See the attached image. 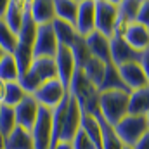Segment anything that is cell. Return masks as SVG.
<instances>
[{
    "label": "cell",
    "instance_id": "1",
    "mask_svg": "<svg viewBox=\"0 0 149 149\" xmlns=\"http://www.w3.org/2000/svg\"><path fill=\"white\" fill-rule=\"evenodd\" d=\"M68 94L80 104L81 111L92 116H101V108H99V99L101 92L99 88L85 76L81 70H74L73 78L68 87Z\"/></svg>",
    "mask_w": 149,
    "mask_h": 149
},
{
    "label": "cell",
    "instance_id": "2",
    "mask_svg": "<svg viewBox=\"0 0 149 149\" xmlns=\"http://www.w3.org/2000/svg\"><path fill=\"white\" fill-rule=\"evenodd\" d=\"M128 99H130V92H123V90L101 92V99H99L101 114L109 125L114 127L128 114Z\"/></svg>",
    "mask_w": 149,
    "mask_h": 149
},
{
    "label": "cell",
    "instance_id": "3",
    "mask_svg": "<svg viewBox=\"0 0 149 149\" xmlns=\"http://www.w3.org/2000/svg\"><path fill=\"white\" fill-rule=\"evenodd\" d=\"M148 130L149 125L146 116H139V114H127L121 121L114 125L116 135L127 148H134Z\"/></svg>",
    "mask_w": 149,
    "mask_h": 149
},
{
    "label": "cell",
    "instance_id": "4",
    "mask_svg": "<svg viewBox=\"0 0 149 149\" xmlns=\"http://www.w3.org/2000/svg\"><path fill=\"white\" fill-rule=\"evenodd\" d=\"M120 14V2L95 0V31L111 38Z\"/></svg>",
    "mask_w": 149,
    "mask_h": 149
},
{
    "label": "cell",
    "instance_id": "5",
    "mask_svg": "<svg viewBox=\"0 0 149 149\" xmlns=\"http://www.w3.org/2000/svg\"><path fill=\"white\" fill-rule=\"evenodd\" d=\"M66 95H68V88L59 81V78L42 83L40 88L33 94L35 101H37L42 108H47V109L57 108L66 99Z\"/></svg>",
    "mask_w": 149,
    "mask_h": 149
},
{
    "label": "cell",
    "instance_id": "6",
    "mask_svg": "<svg viewBox=\"0 0 149 149\" xmlns=\"http://www.w3.org/2000/svg\"><path fill=\"white\" fill-rule=\"evenodd\" d=\"M31 137L35 149H52V109L40 106L38 118L31 128Z\"/></svg>",
    "mask_w": 149,
    "mask_h": 149
},
{
    "label": "cell",
    "instance_id": "7",
    "mask_svg": "<svg viewBox=\"0 0 149 149\" xmlns=\"http://www.w3.org/2000/svg\"><path fill=\"white\" fill-rule=\"evenodd\" d=\"M57 49H59V42L56 38L52 24L38 26L37 40H35V45H33L35 59H38V57H50V59H54Z\"/></svg>",
    "mask_w": 149,
    "mask_h": 149
},
{
    "label": "cell",
    "instance_id": "8",
    "mask_svg": "<svg viewBox=\"0 0 149 149\" xmlns=\"http://www.w3.org/2000/svg\"><path fill=\"white\" fill-rule=\"evenodd\" d=\"M109 49H111V63L120 68L127 63H139L141 52L132 49L123 37H111L109 38Z\"/></svg>",
    "mask_w": 149,
    "mask_h": 149
},
{
    "label": "cell",
    "instance_id": "9",
    "mask_svg": "<svg viewBox=\"0 0 149 149\" xmlns=\"http://www.w3.org/2000/svg\"><path fill=\"white\" fill-rule=\"evenodd\" d=\"M38 111H40V104L35 101L33 95H26L16 108H14V113H16V123L17 127L31 132L35 121L38 118Z\"/></svg>",
    "mask_w": 149,
    "mask_h": 149
},
{
    "label": "cell",
    "instance_id": "10",
    "mask_svg": "<svg viewBox=\"0 0 149 149\" xmlns=\"http://www.w3.org/2000/svg\"><path fill=\"white\" fill-rule=\"evenodd\" d=\"M54 61H56L59 81L68 88V87H70V81H71V78H73L74 70H76V64H74V57H73L71 49L66 47V45H59Z\"/></svg>",
    "mask_w": 149,
    "mask_h": 149
},
{
    "label": "cell",
    "instance_id": "11",
    "mask_svg": "<svg viewBox=\"0 0 149 149\" xmlns=\"http://www.w3.org/2000/svg\"><path fill=\"white\" fill-rule=\"evenodd\" d=\"M78 35L87 38L95 31V0H81L76 19Z\"/></svg>",
    "mask_w": 149,
    "mask_h": 149
},
{
    "label": "cell",
    "instance_id": "12",
    "mask_svg": "<svg viewBox=\"0 0 149 149\" xmlns=\"http://www.w3.org/2000/svg\"><path fill=\"white\" fill-rule=\"evenodd\" d=\"M118 70H120V74H121V78H123V81H125V85L128 87L130 92L149 87L148 76H146L142 66L139 63H127V64L120 66Z\"/></svg>",
    "mask_w": 149,
    "mask_h": 149
},
{
    "label": "cell",
    "instance_id": "13",
    "mask_svg": "<svg viewBox=\"0 0 149 149\" xmlns=\"http://www.w3.org/2000/svg\"><path fill=\"white\" fill-rule=\"evenodd\" d=\"M81 108L80 104L70 95L68 101V111H66V120H64V127H63V134H61V141L64 142H71L74 135L78 134L80 127H81Z\"/></svg>",
    "mask_w": 149,
    "mask_h": 149
},
{
    "label": "cell",
    "instance_id": "14",
    "mask_svg": "<svg viewBox=\"0 0 149 149\" xmlns=\"http://www.w3.org/2000/svg\"><path fill=\"white\" fill-rule=\"evenodd\" d=\"M28 9L38 26L52 24L56 21L54 0H28Z\"/></svg>",
    "mask_w": 149,
    "mask_h": 149
},
{
    "label": "cell",
    "instance_id": "15",
    "mask_svg": "<svg viewBox=\"0 0 149 149\" xmlns=\"http://www.w3.org/2000/svg\"><path fill=\"white\" fill-rule=\"evenodd\" d=\"M87 42V49H88V54L99 61H102L104 64H109L111 63V49H109V38L94 31L92 35L85 38Z\"/></svg>",
    "mask_w": 149,
    "mask_h": 149
},
{
    "label": "cell",
    "instance_id": "16",
    "mask_svg": "<svg viewBox=\"0 0 149 149\" xmlns=\"http://www.w3.org/2000/svg\"><path fill=\"white\" fill-rule=\"evenodd\" d=\"M123 38L137 52H144L146 49H149V28L139 24V23H132Z\"/></svg>",
    "mask_w": 149,
    "mask_h": 149
},
{
    "label": "cell",
    "instance_id": "17",
    "mask_svg": "<svg viewBox=\"0 0 149 149\" xmlns=\"http://www.w3.org/2000/svg\"><path fill=\"white\" fill-rule=\"evenodd\" d=\"M24 12H26V0H9V9L5 14V24L17 35L24 19Z\"/></svg>",
    "mask_w": 149,
    "mask_h": 149
},
{
    "label": "cell",
    "instance_id": "18",
    "mask_svg": "<svg viewBox=\"0 0 149 149\" xmlns=\"http://www.w3.org/2000/svg\"><path fill=\"white\" fill-rule=\"evenodd\" d=\"M78 9L80 2L78 0H54V10H56V19L66 21L76 28V19H78Z\"/></svg>",
    "mask_w": 149,
    "mask_h": 149
},
{
    "label": "cell",
    "instance_id": "19",
    "mask_svg": "<svg viewBox=\"0 0 149 149\" xmlns=\"http://www.w3.org/2000/svg\"><path fill=\"white\" fill-rule=\"evenodd\" d=\"M109 90H123V92H130L128 87L125 85L121 74H120V70L109 63L106 64V73H104V80L99 87V92H109Z\"/></svg>",
    "mask_w": 149,
    "mask_h": 149
},
{
    "label": "cell",
    "instance_id": "20",
    "mask_svg": "<svg viewBox=\"0 0 149 149\" xmlns=\"http://www.w3.org/2000/svg\"><path fill=\"white\" fill-rule=\"evenodd\" d=\"M37 33H38V24L35 23V19L31 17V12L28 9V0H26V12H24V19H23L21 30L17 33V42L23 43V45L33 47L35 40H37Z\"/></svg>",
    "mask_w": 149,
    "mask_h": 149
},
{
    "label": "cell",
    "instance_id": "21",
    "mask_svg": "<svg viewBox=\"0 0 149 149\" xmlns=\"http://www.w3.org/2000/svg\"><path fill=\"white\" fill-rule=\"evenodd\" d=\"M30 71H33V73L37 74V78L42 81V83L57 78L56 61L50 59V57H38V59H35L33 64H31V70H30Z\"/></svg>",
    "mask_w": 149,
    "mask_h": 149
},
{
    "label": "cell",
    "instance_id": "22",
    "mask_svg": "<svg viewBox=\"0 0 149 149\" xmlns=\"http://www.w3.org/2000/svg\"><path fill=\"white\" fill-rule=\"evenodd\" d=\"M12 57L16 61V66H17V71H19V78L24 76L31 70V64L35 61V56H33V47L30 45H23V43H17L16 50L12 52Z\"/></svg>",
    "mask_w": 149,
    "mask_h": 149
},
{
    "label": "cell",
    "instance_id": "23",
    "mask_svg": "<svg viewBox=\"0 0 149 149\" xmlns=\"http://www.w3.org/2000/svg\"><path fill=\"white\" fill-rule=\"evenodd\" d=\"M80 128L87 134V137L94 142L95 148L102 149V132H101V123H99V120H97L95 116L83 113V114H81V127H80Z\"/></svg>",
    "mask_w": 149,
    "mask_h": 149
},
{
    "label": "cell",
    "instance_id": "24",
    "mask_svg": "<svg viewBox=\"0 0 149 149\" xmlns=\"http://www.w3.org/2000/svg\"><path fill=\"white\" fill-rule=\"evenodd\" d=\"M149 111V87L130 92V99H128V114H139V116H146Z\"/></svg>",
    "mask_w": 149,
    "mask_h": 149
},
{
    "label": "cell",
    "instance_id": "25",
    "mask_svg": "<svg viewBox=\"0 0 149 149\" xmlns=\"http://www.w3.org/2000/svg\"><path fill=\"white\" fill-rule=\"evenodd\" d=\"M5 149H35L31 132L16 127L14 132L5 139Z\"/></svg>",
    "mask_w": 149,
    "mask_h": 149
},
{
    "label": "cell",
    "instance_id": "26",
    "mask_svg": "<svg viewBox=\"0 0 149 149\" xmlns=\"http://www.w3.org/2000/svg\"><path fill=\"white\" fill-rule=\"evenodd\" d=\"M52 28H54V33L56 38L59 42V45H66V47H71L74 43V40L78 38V31L73 24L66 23V21H61V19H56L52 23Z\"/></svg>",
    "mask_w": 149,
    "mask_h": 149
},
{
    "label": "cell",
    "instance_id": "27",
    "mask_svg": "<svg viewBox=\"0 0 149 149\" xmlns=\"http://www.w3.org/2000/svg\"><path fill=\"white\" fill-rule=\"evenodd\" d=\"M81 71L85 73V76L99 88L101 87V83H102V80H104V73H106V64L102 63V61H99V59H95V57H88V61L83 64V68H81Z\"/></svg>",
    "mask_w": 149,
    "mask_h": 149
},
{
    "label": "cell",
    "instance_id": "28",
    "mask_svg": "<svg viewBox=\"0 0 149 149\" xmlns=\"http://www.w3.org/2000/svg\"><path fill=\"white\" fill-rule=\"evenodd\" d=\"M97 120L101 123V132H102V149H125V144L114 132V127L104 120L102 114L97 116Z\"/></svg>",
    "mask_w": 149,
    "mask_h": 149
},
{
    "label": "cell",
    "instance_id": "29",
    "mask_svg": "<svg viewBox=\"0 0 149 149\" xmlns=\"http://www.w3.org/2000/svg\"><path fill=\"white\" fill-rule=\"evenodd\" d=\"M0 80L5 83H12L19 80V71H17L12 54H5L3 59L0 61Z\"/></svg>",
    "mask_w": 149,
    "mask_h": 149
},
{
    "label": "cell",
    "instance_id": "30",
    "mask_svg": "<svg viewBox=\"0 0 149 149\" xmlns=\"http://www.w3.org/2000/svg\"><path fill=\"white\" fill-rule=\"evenodd\" d=\"M17 127L16 123V113H14V108H9V106H2L0 109V135L3 139H7L14 128Z\"/></svg>",
    "mask_w": 149,
    "mask_h": 149
},
{
    "label": "cell",
    "instance_id": "31",
    "mask_svg": "<svg viewBox=\"0 0 149 149\" xmlns=\"http://www.w3.org/2000/svg\"><path fill=\"white\" fill-rule=\"evenodd\" d=\"M17 43V35L5 24V21H0V49L5 54H12Z\"/></svg>",
    "mask_w": 149,
    "mask_h": 149
},
{
    "label": "cell",
    "instance_id": "32",
    "mask_svg": "<svg viewBox=\"0 0 149 149\" xmlns=\"http://www.w3.org/2000/svg\"><path fill=\"white\" fill-rule=\"evenodd\" d=\"M28 94L23 90V87L17 83V81H12V83H7V90H5V99H3V104L2 106H9V108H16Z\"/></svg>",
    "mask_w": 149,
    "mask_h": 149
},
{
    "label": "cell",
    "instance_id": "33",
    "mask_svg": "<svg viewBox=\"0 0 149 149\" xmlns=\"http://www.w3.org/2000/svg\"><path fill=\"white\" fill-rule=\"evenodd\" d=\"M70 49H71V52H73L76 70H81V68H83V64H85V63L88 61V57H90L88 49H87V42H85V38L78 35V38L74 40V43L70 47Z\"/></svg>",
    "mask_w": 149,
    "mask_h": 149
},
{
    "label": "cell",
    "instance_id": "34",
    "mask_svg": "<svg viewBox=\"0 0 149 149\" xmlns=\"http://www.w3.org/2000/svg\"><path fill=\"white\" fill-rule=\"evenodd\" d=\"M139 7H141V0H123L120 2V14L127 17L130 23H135Z\"/></svg>",
    "mask_w": 149,
    "mask_h": 149
},
{
    "label": "cell",
    "instance_id": "35",
    "mask_svg": "<svg viewBox=\"0 0 149 149\" xmlns=\"http://www.w3.org/2000/svg\"><path fill=\"white\" fill-rule=\"evenodd\" d=\"M17 83L23 87V90H24L28 95H33L38 88H40V85H42V81L37 78V74L33 73V71H28L24 76H21V78L17 80Z\"/></svg>",
    "mask_w": 149,
    "mask_h": 149
},
{
    "label": "cell",
    "instance_id": "36",
    "mask_svg": "<svg viewBox=\"0 0 149 149\" xmlns=\"http://www.w3.org/2000/svg\"><path fill=\"white\" fill-rule=\"evenodd\" d=\"M71 146H73V149H97L81 128L78 130V134L74 135V139L71 141Z\"/></svg>",
    "mask_w": 149,
    "mask_h": 149
},
{
    "label": "cell",
    "instance_id": "37",
    "mask_svg": "<svg viewBox=\"0 0 149 149\" xmlns=\"http://www.w3.org/2000/svg\"><path fill=\"white\" fill-rule=\"evenodd\" d=\"M135 23L149 28V0H141V7H139Z\"/></svg>",
    "mask_w": 149,
    "mask_h": 149
},
{
    "label": "cell",
    "instance_id": "38",
    "mask_svg": "<svg viewBox=\"0 0 149 149\" xmlns=\"http://www.w3.org/2000/svg\"><path fill=\"white\" fill-rule=\"evenodd\" d=\"M139 64L142 66V70H144V73H146V76H148V80H149V49H146L144 52H141Z\"/></svg>",
    "mask_w": 149,
    "mask_h": 149
},
{
    "label": "cell",
    "instance_id": "39",
    "mask_svg": "<svg viewBox=\"0 0 149 149\" xmlns=\"http://www.w3.org/2000/svg\"><path fill=\"white\" fill-rule=\"evenodd\" d=\"M134 149H149V130L142 135V139L134 146Z\"/></svg>",
    "mask_w": 149,
    "mask_h": 149
},
{
    "label": "cell",
    "instance_id": "40",
    "mask_svg": "<svg viewBox=\"0 0 149 149\" xmlns=\"http://www.w3.org/2000/svg\"><path fill=\"white\" fill-rule=\"evenodd\" d=\"M7 9H9V0H0V21L5 19Z\"/></svg>",
    "mask_w": 149,
    "mask_h": 149
},
{
    "label": "cell",
    "instance_id": "41",
    "mask_svg": "<svg viewBox=\"0 0 149 149\" xmlns=\"http://www.w3.org/2000/svg\"><path fill=\"white\" fill-rule=\"evenodd\" d=\"M5 90H7V83L0 80V104H3V99H5Z\"/></svg>",
    "mask_w": 149,
    "mask_h": 149
},
{
    "label": "cell",
    "instance_id": "42",
    "mask_svg": "<svg viewBox=\"0 0 149 149\" xmlns=\"http://www.w3.org/2000/svg\"><path fill=\"white\" fill-rule=\"evenodd\" d=\"M54 149H73L71 146V142H64V141H59L57 144H56V148Z\"/></svg>",
    "mask_w": 149,
    "mask_h": 149
},
{
    "label": "cell",
    "instance_id": "43",
    "mask_svg": "<svg viewBox=\"0 0 149 149\" xmlns=\"http://www.w3.org/2000/svg\"><path fill=\"white\" fill-rule=\"evenodd\" d=\"M0 149H5V139L0 135Z\"/></svg>",
    "mask_w": 149,
    "mask_h": 149
},
{
    "label": "cell",
    "instance_id": "44",
    "mask_svg": "<svg viewBox=\"0 0 149 149\" xmlns=\"http://www.w3.org/2000/svg\"><path fill=\"white\" fill-rule=\"evenodd\" d=\"M3 56H5V52H3V50H2V49H0V61H2V59H3Z\"/></svg>",
    "mask_w": 149,
    "mask_h": 149
},
{
    "label": "cell",
    "instance_id": "45",
    "mask_svg": "<svg viewBox=\"0 0 149 149\" xmlns=\"http://www.w3.org/2000/svg\"><path fill=\"white\" fill-rule=\"evenodd\" d=\"M146 120H148V125H149V111L146 113Z\"/></svg>",
    "mask_w": 149,
    "mask_h": 149
},
{
    "label": "cell",
    "instance_id": "46",
    "mask_svg": "<svg viewBox=\"0 0 149 149\" xmlns=\"http://www.w3.org/2000/svg\"><path fill=\"white\" fill-rule=\"evenodd\" d=\"M125 149H134V148H127V146H125Z\"/></svg>",
    "mask_w": 149,
    "mask_h": 149
},
{
    "label": "cell",
    "instance_id": "47",
    "mask_svg": "<svg viewBox=\"0 0 149 149\" xmlns=\"http://www.w3.org/2000/svg\"><path fill=\"white\" fill-rule=\"evenodd\" d=\"M0 109H2V104H0Z\"/></svg>",
    "mask_w": 149,
    "mask_h": 149
}]
</instances>
